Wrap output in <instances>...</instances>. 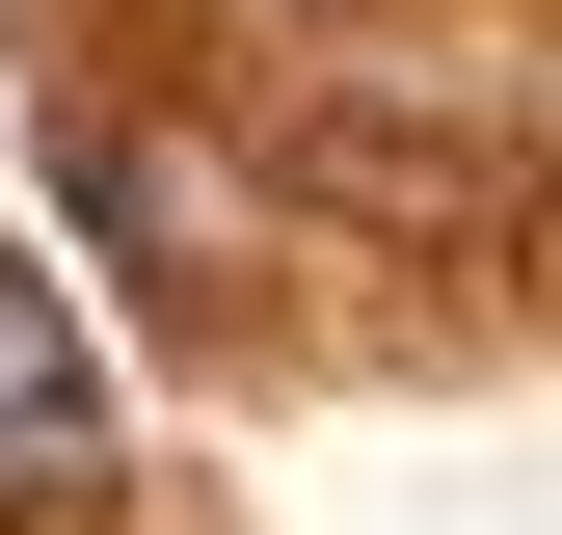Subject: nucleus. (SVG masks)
<instances>
[{"label": "nucleus", "instance_id": "obj_1", "mask_svg": "<svg viewBox=\"0 0 562 535\" xmlns=\"http://www.w3.org/2000/svg\"><path fill=\"white\" fill-rule=\"evenodd\" d=\"M81 482H108V375L54 321V268L0 241V509H81Z\"/></svg>", "mask_w": 562, "mask_h": 535}]
</instances>
